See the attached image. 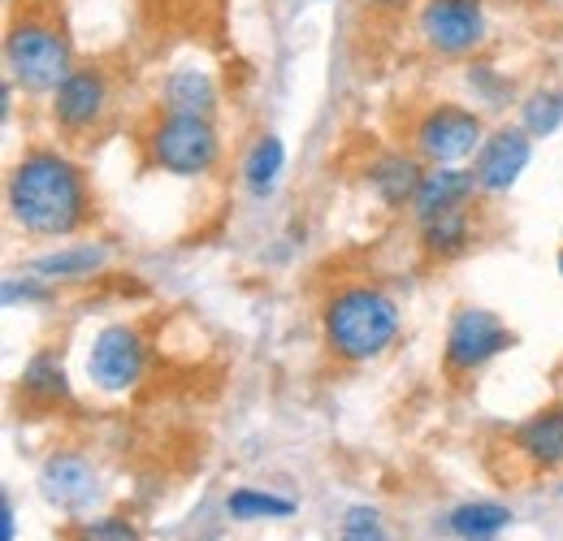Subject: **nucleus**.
<instances>
[{
    "mask_svg": "<svg viewBox=\"0 0 563 541\" xmlns=\"http://www.w3.org/2000/svg\"><path fill=\"white\" fill-rule=\"evenodd\" d=\"M4 208L9 221L35 239H66L87 225L91 191L70 156H62L57 147H31L9 169Z\"/></svg>",
    "mask_w": 563,
    "mask_h": 541,
    "instance_id": "obj_1",
    "label": "nucleus"
},
{
    "mask_svg": "<svg viewBox=\"0 0 563 541\" xmlns=\"http://www.w3.org/2000/svg\"><path fill=\"white\" fill-rule=\"evenodd\" d=\"M399 325H404L399 303L373 281L339 286L321 308V339L343 364H368L386 355L399 339Z\"/></svg>",
    "mask_w": 563,
    "mask_h": 541,
    "instance_id": "obj_2",
    "label": "nucleus"
},
{
    "mask_svg": "<svg viewBox=\"0 0 563 541\" xmlns=\"http://www.w3.org/2000/svg\"><path fill=\"white\" fill-rule=\"evenodd\" d=\"M4 69L9 82L31 96H53L74 69V44L53 4H26L9 13L4 26Z\"/></svg>",
    "mask_w": 563,
    "mask_h": 541,
    "instance_id": "obj_3",
    "label": "nucleus"
},
{
    "mask_svg": "<svg viewBox=\"0 0 563 541\" xmlns=\"http://www.w3.org/2000/svg\"><path fill=\"white\" fill-rule=\"evenodd\" d=\"M143 143H147L152 169L169 178H200L221 156L212 118H196V113H161Z\"/></svg>",
    "mask_w": 563,
    "mask_h": 541,
    "instance_id": "obj_4",
    "label": "nucleus"
},
{
    "mask_svg": "<svg viewBox=\"0 0 563 541\" xmlns=\"http://www.w3.org/2000/svg\"><path fill=\"white\" fill-rule=\"evenodd\" d=\"M482 143H486L482 113H473L464 104H429L412 122V152L429 169L433 165H460V161L477 156Z\"/></svg>",
    "mask_w": 563,
    "mask_h": 541,
    "instance_id": "obj_5",
    "label": "nucleus"
},
{
    "mask_svg": "<svg viewBox=\"0 0 563 541\" xmlns=\"http://www.w3.org/2000/svg\"><path fill=\"white\" fill-rule=\"evenodd\" d=\"M516 334L494 317L490 308H455L451 325H446V342H442V368L451 377H473L477 368H486L503 351H511Z\"/></svg>",
    "mask_w": 563,
    "mask_h": 541,
    "instance_id": "obj_6",
    "label": "nucleus"
},
{
    "mask_svg": "<svg viewBox=\"0 0 563 541\" xmlns=\"http://www.w3.org/2000/svg\"><path fill=\"white\" fill-rule=\"evenodd\" d=\"M417 26L424 48L438 57H473L490 35L482 0H424Z\"/></svg>",
    "mask_w": 563,
    "mask_h": 541,
    "instance_id": "obj_7",
    "label": "nucleus"
},
{
    "mask_svg": "<svg viewBox=\"0 0 563 541\" xmlns=\"http://www.w3.org/2000/svg\"><path fill=\"white\" fill-rule=\"evenodd\" d=\"M147 368V346H143L140 330L135 325H104L91 351H87V377L96 390L104 395H126L135 390Z\"/></svg>",
    "mask_w": 563,
    "mask_h": 541,
    "instance_id": "obj_8",
    "label": "nucleus"
},
{
    "mask_svg": "<svg viewBox=\"0 0 563 541\" xmlns=\"http://www.w3.org/2000/svg\"><path fill=\"white\" fill-rule=\"evenodd\" d=\"M109 104H113V82L104 66H91V62L74 66L66 82L53 91V126L62 135H87L104 122Z\"/></svg>",
    "mask_w": 563,
    "mask_h": 541,
    "instance_id": "obj_9",
    "label": "nucleus"
},
{
    "mask_svg": "<svg viewBox=\"0 0 563 541\" xmlns=\"http://www.w3.org/2000/svg\"><path fill=\"white\" fill-rule=\"evenodd\" d=\"M35 485H40V498H44L48 507L66 511V516H87V511L100 503V494H104V489H100V473H96L91 460L78 455V451H53V455L40 464Z\"/></svg>",
    "mask_w": 563,
    "mask_h": 541,
    "instance_id": "obj_10",
    "label": "nucleus"
},
{
    "mask_svg": "<svg viewBox=\"0 0 563 541\" xmlns=\"http://www.w3.org/2000/svg\"><path fill=\"white\" fill-rule=\"evenodd\" d=\"M533 161V135L525 126H498L486 135V143L473 156V178L482 187V196H507L520 174Z\"/></svg>",
    "mask_w": 563,
    "mask_h": 541,
    "instance_id": "obj_11",
    "label": "nucleus"
},
{
    "mask_svg": "<svg viewBox=\"0 0 563 541\" xmlns=\"http://www.w3.org/2000/svg\"><path fill=\"white\" fill-rule=\"evenodd\" d=\"M482 200V187L473 178V169H460V165H433L424 169L421 191L412 200V221L421 225L429 217H442V212H460V208H477Z\"/></svg>",
    "mask_w": 563,
    "mask_h": 541,
    "instance_id": "obj_12",
    "label": "nucleus"
},
{
    "mask_svg": "<svg viewBox=\"0 0 563 541\" xmlns=\"http://www.w3.org/2000/svg\"><path fill=\"white\" fill-rule=\"evenodd\" d=\"M511 451L533 473H560L563 468V404H551L525 416L511 433Z\"/></svg>",
    "mask_w": 563,
    "mask_h": 541,
    "instance_id": "obj_13",
    "label": "nucleus"
},
{
    "mask_svg": "<svg viewBox=\"0 0 563 541\" xmlns=\"http://www.w3.org/2000/svg\"><path fill=\"white\" fill-rule=\"evenodd\" d=\"M421 178H424V161L417 152H386V156H377V161L364 169L368 191L386 203L390 212L412 208L417 191H421Z\"/></svg>",
    "mask_w": 563,
    "mask_h": 541,
    "instance_id": "obj_14",
    "label": "nucleus"
},
{
    "mask_svg": "<svg viewBox=\"0 0 563 541\" xmlns=\"http://www.w3.org/2000/svg\"><path fill=\"white\" fill-rule=\"evenodd\" d=\"M18 395L31 407H57L70 399V377L57 351H35L18 373Z\"/></svg>",
    "mask_w": 563,
    "mask_h": 541,
    "instance_id": "obj_15",
    "label": "nucleus"
},
{
    "mask_svg": "<svg viewBox=\"0 0 563 541\" xmlns=\"http://www.w3.org/2000/svg\"><path fill=\"white\" fill-rule=\"evenodd\" d=\"M156 100H161V113H196V118L217 113V87L205 69H169Z\"/></svg>",
    "mask_w": 563,
    "mask_h": 541,
    "instance_id": "obj_16",
    "label": "nucleus"
},
{
    "mask_svg": "<svg viewBox=\"0 0 563 541\" xmlns=\"http://www.w3.org/2000/svg\"><path fill=\"white\" fill-rule=\"evenodd\" d=\"M417 239H421V252L429 261H455V256H464L473 247V208L429 217V221L417 225Z\"/></svg>",
    "mask_w": 563,
    "mask_h": 541,
    "instance_id": "obj_17",
    "label": "nucleus"
},
{
    "mask_svg": "<svg viewBox=\"0 0 563 541\" xmlns=\"http://www.w3.org/2000/svg\"><path fill=\"white\" fill-rule=\"evenodd\" d=\"M109 265V252L100 243H70V247H57V252H44L31 261V273L44 277V281H82L91 273H100Z\"/></svg>",
    "mask_w": 563,
    "mask_h": 541,
    "instance_id": "obj_18",
    "label": "nucleus"
},
{
    "mask_svg": "<svg viewBox=\"0 0 563 541\" xmlns=\"http://www.w3.org/2000/svg\"><path fill=\"white\" fill-rule=\"evenodd\" d=\"M282 169H286V143L278 135H261L243 156V187L256 200H269L278 191Z\"/></svg>",
    "mask_w": 563,
    "mask_h": 541,
    "instance_id": "obj_19",
    "label": "nucleus"
},
{
    "mask_svg": "<svg viewBox=\"0 0 563 541\" xmlns=\"http://www.w3.org/2000/svg\"><path fill=\"white\" fill-rule=\"evenodd\" d=\"M511 525V507L503 503H460L446 516V529L460 541H490Z\"/></svg>",
    "mask_w": 563,
    "mask_h": 541,
    "instance_id": "obj_20",
    "label": "nucleus"
},
{
    "mask_svg": "<svg viewBox=\"0 0 563 541\" xmlns=\"http://www.w3.org/2000/svg\"><path fill=\"white\" fill-rule=\"evenodd\" d=\"M520 126L533 139H551L563 126V87H538L520 104Z\"/></svg>",
    "mask_w": 563,
    "mask_h": 541,
    "instance_id": "obj_21",
    "label": "nucleus"
},
{
    "mask_svg": "<svg viewBox=\"0 0 563 541\" xmlns=\"http://www.w3.org/2000/svg\"><path fill=\"white\" fill-rule=\"evenodd\" d=\"M225 511H230V520L252 525V520H286V516L295 511V503L282 498V494H269V489L243 485V489H234V494L225 498Z\"/></svg>",
    "mask_w": 563,
    "mask_h": 541,
    "instance_id": "obj_22",
    "label": "nucleus"
},
{
    "mask_svg": "<svg viewBox=\"0 0 563 541\" xmlns=\"http://www.w3.org/2000/svg\"><path fill=\"white\" fill-rule=\"evenodd\" d=\"M70 541H143L140 529L126 516H91L74 525Z\"/></svg>",
    "mask_w": 563,
    "mask_h": 541,
    "instance_id": "obj_23",
    "label": "nucleus"
},
{
    "mask_svg": "<svg viewBox=\"0 0 563 541\" xmlns=\"http://www.w3.org/2000/svg\"><path fill=\"white\" fill-rule=\"evenodd\" d=\"M334 541H390V533H386V525L373 507H347Z\"/></svg>",
    "mask_w": 563,
    "mask_h": 541,
    "instance_id": "obj_24",
    "label": "nucleus"
},
{
    "mask_svg": "<svg viewBox=\"0 0 563 541\" xmlns=\"http://www.w3.org/2000/svg\"><path fill=\"white\" fill-rule=\"evenodd\" d=\"M0 295H4V308H13V303H48V286H44V277H4V286H0Z\"/></svg>",
    "mask_w": 563,
    "mask_h": 541,
    "instance_id": "obj_25",
    "label": "nucleus"
},
{
    "mask_svg": "<svg viewBox=\"0 0 563 541\" xmlns=\"http://www.w3.org/2000/svg\"><path fill=\"white\" fill-rule=\"evenodd\" d=\"M13 498L9 494H0V541H13Z\"/></svg>",
    "mask_w": 563,
    "mask_h": 541,
    "instance_id": "obj_26",
    "label": "nucleus"
},
{
    "mask_svg": "<svg viewBox=\"0 0 563 541\" xmlns=\"http://www.w3.org/2000/svg\"><path fill=\"white\" fill-rule=\"evenodd\" d=\"M368 9H377V13H399V9H408V0H364Z\"/></svg>",
    "mask_w": 563,
    "mask_h": 541,
    "instance_id": "obj_27",
    "label": "nucleus"
},
{
    "mask_svg": "<svg viewBox=\"0 0 563 541\" xmlns=\"http://www.w3.org/2000/svg\"><path fill=\"white\" fill-rule=\"evenodd\" d=\"M560 277H563V252H560Z\"/></svg>",
    "mask_w": 563,
    "mask_h": 541,
    "instance_id": "obj_28",
    "label": "nucleus"
}]
</instances>
